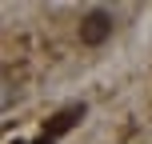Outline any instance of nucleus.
Returning <instances> with one entry per match:
<instances>
[{"label": "nucleus", "instance_id": "obj_1", "mask_svg": "<svg viewBox=\"0 0 152 144\" xmlns=\"http://www.w3.org/2000/svg\"><path fill=\"white\" fill-rule=\"evenodd\" d=\"M108 36H112V16H108L104 8H92L80 20V40L84 44H104Z\"/></svg>", "mask_w": 152, "mask_h": 144}, {"label": "nucleus", "instance_id": "obj_2", "mask_svg": "<svg viewBox=\"0 0 152 144\" xmlns=\"http://www.w3.org/2000/svg\"><path fill=\"white\" fill-rule=\"evenodd\" d=\"M84 116V104H72V108H64V112H56L52 120H44V136L48 140H56V136H64V132L72 128L76 120Z\"/></svg>", "mask_w": 152, "mask_h": 144}, {"label": "nucleus", "instance_id": "obj_3", "mask_svg": "<svg viewBox=\"0 0 152 144\" xmlns=\"http://www.w3.org/2000/svg\"><path fill=\"white\" fill-rule=\"evenodd\" d=\"M36 144H52V140H48V136H44V140H36Z\"/></svg>", "mask_w": 152, "mask_h": 144}, {"label": "nucleus", "instance_id": "obj_4", "mask_svg": "<svg viewBox=\"0 0 152 144\" xmlns=\"http://www.w3.org/2000/svg\"><path fill=\"white\" fill-rule=\"evenodd\" d=\"M16 144H24V140H16Z\"/></svg>", "mask_w": 152, "mask_h": 144}]
</instances>
